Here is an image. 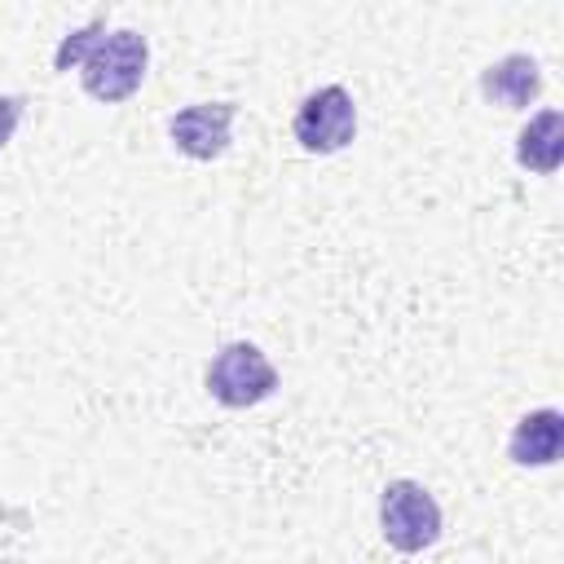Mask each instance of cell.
Returning <instances> with one entry per match:
<instances>
[{
	"label": "cell",
	"mask_w": 564,
	"mask_h": 564,
	"mask_svg": "<svg viewBox=\"0 0 564 564\" xmlns=\"http://www.w3.org/2000/svg\"><path fill=\"white\" fill-rule=\"evenodd\" d=\"M145 66H150V44H145V35L123 26V31L101 35V40L84 53L79 79H84V93H88V97H97V101H106V106H119V101H128V97L141 88Z\"/></svg>",
	"instance_id": "1"
},
{
	"label": "cell",
	"mask_w": 564,
	"mask_h": 564,
	"mask_svg": "<svg viewBox=\"0 0 564 564\" xmlns=\"http://www.w3.org/2000/svg\"><path fill=\"white\" fill-rule=\"evenodd\" d=\"M207 392L229 410H251V405H260V401H269L278 392V370L256 344L234 339L212 357Z\"/></svg>",
	"instance_id": "2"
},
{
	"label": "cell",
	"mask_w": 564,
	"mask_h": 564,
	"mask_svg": "<svg viewBox=\"0 0 564 564\" xmlns=\"http://www.w3.org/2000/svg\"><path fill=\"white\" fill-rule=\"evenodd\" d=\"M379 529L405 555L427 551L441 538V507L419 480H388L379 498Z\"/></svg>",
	"instance_id": "3"
},
{
	"label": "cell",
	"mask_w": 564,
	"mask_h": 564,
	"mask_svg": "<svg viewBox=\"0 0 564 564\" xmlns=\"http://www.w3.org/2000/svg\"><path fill=\"white\" fill-rule=\"evenodd\" d=\"M291 132H295V141H300L308 154H335V150H344V145L357 137V106H352V93H348L344 84H322L317 93H308V97L295 106Z\"/></svg>",
	"instance_id": "4"
},
{
	"label": "cell",
	"mask_w": 564,
	"mask_h": 564,
	"mask_svg": "<svg viewBox=\"0 0 564 564\" xmlns=\"http://www.w3.org/2000/svg\"><path fill=\"white\" fill-rule=\"evenodd\" d=\"M234 115H238L234 101H194V106H185V110H176L167 119V137L185 159L212 163V159H220L229 150Z\"/></svg>",
	"instance_id": "5"
},
{
	"label": "cell",
	"mask_w": 564,
	"mask_h": 564,
	"mask_svg": "<svg viewBox=\"0 0 564 564\" xmlns=\"http://www.w3.org/2000/svg\"><path fill=\"white\" fill-rule=\"evenodd\" d=\"M480 93L502 110H524L542 93V70L529 53H507L480 70Z\"/></svg>",
	"instance_id": "6"
},
{
	"label": "cell",
	"mask_w": 564,
	"mask_h": 564,
	"mask_svg": "<svg viewBox=\"0 0 564 564\" xmlns=\"http://www.w3.org/2000/svg\"><path fill=\"white\" fill-rule=\"evenodd\" d=\"M560 449H564V414L551 405L529 410L507 441V454L516 467H551L560 458Z\"/></svg>",
	"instance_id": "7"
},
{
	"label": "cell",
	"mask_w": 564,
	"mask_h": 564,
	"mask_svg": "<svg viewBox=\"0 0 564 564\" xmlns=\"http://www.w3.org/2000/svg\"><path fill=\"white\" fill-rule=\"evenodd\" d=\"M560 159H564V115L555 106H546V110H538L520 128V137H516V163L529 167V172H538V176H551L560 167Z\"/></svg>",
	"instance_id": "8"
},
{
	"label": "cell",
	"mask_w": 564,
	"mask_h": 564,
	"mask_svg": "<svg viewBox=\"0 0 564 564\" xmlns=\"http://www.w3.org/2000/svg\"><path fill=\"white\" fill-rule=\"evenodd\" d=\"M101 35H106V18H93L88 26L70 31V35L57 44V53H53V70H70V66H79V62H84V53H88Z\"/></svg>",
	"instance_id": "9"
},
{
	"label": "cell",
	"mask_w": 564,
	"mask_h": 564,
	"mask_svg": "<svg viewBox=\"0 0 564 564\" xmlns=\"http://www.w3.org/2000/svg\"><path fill=\"white\" fill-rule=\"evenodd\" d=\"M22 115H26V97H22V93H4V97H0V150L13 141Z\"/></svg>",
	"instance_id": "10"
}]
</instances>
